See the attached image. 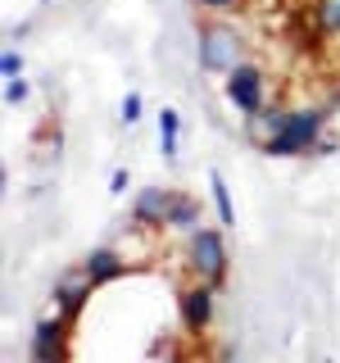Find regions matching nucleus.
Segmentation results:
<instances>
[{
	"label": "nucleus",
	"mask_w": 340,
	"mask_h": 363,
	"mask_svg": "<svg viewBox=\"0 0 340 363\" xmlns=\"http://www.w3.org/2000/svg\"><path fill=\"white\" fill-rule=\"evenodd\" d=\"M181 323H186V332H204L213 323V286L209 281H196V286L181 291Z\"/></svg>",
	"instance_id": "obj_6"
},
{
	"label": "nucleus",
	"mask_w": 340,
	"mask_h": 363,
	"mask_svg": "<svg viewBox=\"0 0 340 363\" xmlns=\"http://www.w3.org/2000/svg\"><path fill=\"white\" fill-rule=\"evenodd\" d=\"M317 23H322V32H336V37H340V0H322Z\"/></svg>",
	"instance_id": "obj_13"
},
{
	"label": "nucleus",
	"mask_w": 340,
	"mask_h": 363,
	"mask_svg": "<svg viewBox=\"0 0 340 363\" xmlns=\"http://www.w3.org/2000/svg\"><path fill=\"white\" fill-rule=\"evenodd\" d=\"M200 9H213V14H222V9H236L241 0H196Z\"/></svg>",
	"instance_id": "obj_18"
},
{
	"label": "nucleus",
	"mask_w": 340,
	"mask_h": 363,
	"mask_svg": "<svg viewBox=\"0 0 340 363\" xmlns=\"http://www.w3.org/2000/svg\"><path fill=\"white\" fill-rule=\"evenodd\" d=\"M0 73H5V82H9V77H23V55L14 50V45L0 55Z\"/></svg>",
	"instance_id": "obj_15"
},
{
	"label": "nucleus",
	"mask_w": 340,
	"mask_h": 363,
	"mask_svg": "<svg viewBox=\"0 0 340 363\" xmlns=\"http://www.w3.org/2000/svg\"><path fill=\"white\" fill-rule=\"evenodd\" d=\"M91 286H96V281L86 277V268L64 272V277L55 281V304H60V313L64 318H77V313H82V304L91 300Z\"/></svg>",
	"instance_id": "obj_7"
},
{
	"label": "nucleus",
	"mask_w": 340,
	"mask_h": 363,
	"mask_svg": "<svg viewBox=\"0 0 340 363\" xmlns=\"http://www.w3.org/2000/svg\"><path fill=\"white\" fill-rule=\"evenodd\" d=\"M322 128H327V109H290L286 128H281L272 141H264V155L268 159H290V155H309L317 150V141H322Z\"/></svg>",
	"instance_id": "obj_1"
},
{
	"label": "nucleus",
	"mask_w": 340,
	"mask_h": 363,
	"mask_svg": "<svg viewBox=\"0 0 340 363\" xmlns=\"http://www.w3.org/2000/svg\"><path fill=\"white\" fill-rule=\"evenodd\" d=\"M28 96H32V86L23 82V77H9V82H5V105H23Z\"/></svg>",
	"instance_id": "obj_16"
},
{
	"label": "nucleus",
	"mask_w": 340,
	"mask_h": 363,
	"mask_svg": "<svg viewBox=\"0 0 340 363\" xmlns=\"http://www.w3.org/2000/svg\"><path fill=\"white\" fill-rule=\"evenodd\" d=\"M82 268H86V277L100 286V281H113V277H123V268H128V264H123V255H118V250H91Z\"/></svg>",
	"instance_id": "obj_9"
},
{
	"label": "nucleus",
	"mask_w": 340,
	"mask_h": 363,
	"mask_svg": "<svg viewBox=\"0 0 340 363\" xmlns=\"http://www.w3.org/2000/svg\"><path fill=\"white\" fill-rule=\"evenodd\" d=\"M177 136H181V113L177 109H159V150L164 159H177Z\"/></svg>",
	"instance_id": "obj_11"
},
{
	"label": "nucleus",
	"mask_w": 340,
	"mask_h": 363,
	"mask_svg": "<svg viewBox=\"0 0 340 363\" xmlns=\"http://www.w3.org/2000/svg\"><path fill=\"white\" fill-rule=\"evenodd\" d=\"M64 323L68 318H41L32 332V363H60L64 359Z\"/></svg>",
	"instance_id": "obj_8"
},
{
	"label": "nucleus",
	"mask_w": 340,
	"mask_h": 363,
	"mask_svg": "<svg viewBox=\"0 0 340 363\" xmlns=\"http://www.w3.org/2000/svg\"><path fill=\"white\" fill-rule=\"evenodd\" d=\"M241 60V37H236L227 23H209V28H200V68L204 73H232Z\"/></svg>",
	"instance_id": "obj_2"
},
{
	"label": "nucleus",
	"mask_w": 340,
	"mask_h": 363,
	"mask_svg": "<svg viewBox=\"0 0 340 363\" xmlns=\"http://www.w3.org/2000/svg\"><path fill=\"white\" fill-rule=\"evenodd\" d=\"M173 200H177V191L145 186V191H136V200H132V218H136V223H145V227H168Z\"/></svg>",
	"instance_id": "obj_5"
},
{
	"label": "nucleus",
	"mask_w": 340,
	"mask_h": 363,
	"mask_svg": "<svg viewBox=\"0 0 340 363\" xmlns=\"http://www.w3.org/2000/svg\"><path fill=\"white\" fill-rule=\"evenodd\" d=\"M209 191H213V209H218V223H222V227H232V223H236V204H232V191H227V182H222L218 168L209 173Z\"/></svg>",
	"instance_id": "obj_12"
},
{
	"label": "nucleus",
	"mask_w": 340,
	"mask_h": 363,
	"mask_svg": "<svg viewBox=\"0 0 340 363\" xmlns=\"http://www.w3.org/2000/svg\"><path fill=\"white\" fill-rule=\"evenodd\" d=\"M191 268H196L200 281H209V286H218L227 277V241L218 227H196L191 232Z\"/></svg>",
	"instance_id": "obj_4"
},
{
	"label": "nucleus",
	"mask_w": 340,
	"mask_h": 363,
	"mask_svg": "<svg viewBox=\"0 0 340 363\" xmlns=\"http://www.w3.org/2000/svg\"><path fill=\"white\" fill-rule=\"evenodd\" d=\"M222 91H227V105L241 109L245 118L268 105V77H264V68H259V64H236L232 73H227Z\"/></svg>",
	"instance_id": "obj_3"
},
{
	"label": "nucleus",
	"mask_w": 340,
	"mask_h": 363,
	"mask_svg": "<svg viewBox=\"0 0 340 363\" xmlns=\"http://www.w3.org/2000/svg\"><path fill=\"white\" fill-rule=\"evenodd\" d=\"M168 227H173V232H196V227H204V223H200V200H196V196H181V191H177L173 213H168Z\"/></svg>",
	"instance_id": "obj_10"
},
{
	"label": "nucleus",
	"mask_w": 340,
	"mask_h": 363,
	"mask_svg": "<svg viewBox=\"0 0 340 363\" xmlns=\"http://www.w3.org/2000/svg\"><path fill=\"white\" fill-rule=\"evenodd\" d=\"M141 109H145L141 96H136V91H128V96H123V105H118V118L132 128V123H141Z\"/></svg>",
	"instance_id": "obj_14"
},
{
	"label": "nucleus",
	"mask_w": 340,
	"mask_h": 363,
	"mask_svg": "<svg viewBox=\"0 0 340 363\" xmlns=\"http://www.w3.org/2000/svg\"><path fill=\"white\" fill-rule=\"evenodd\" d=\"M128 191V168H113L109 173V196H123Z\"/></svg>",
	"instance_id": "obj_17"
}]
</instances>
